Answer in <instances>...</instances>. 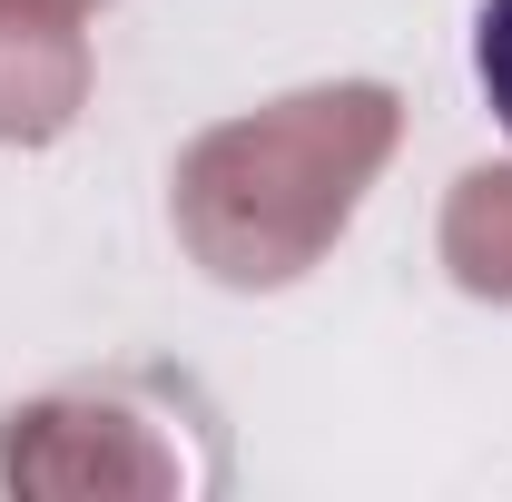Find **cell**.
Here are the masks:
<instances>
[{"mask_svg": "<svg viewBox=\"0 0 512 502\" xmlns=\"http://www.w3.org/2000/svg\"><path fill=\"white\" fill-rule=\"evenodd\" d=\"M473 79H483V99H493V119L512 138V0H483L473 10Z\"/></svg>", "mask_w": 512, "mask_h": 502, "instance_id": "cell-1", "label": "cell"}]
</instances>
